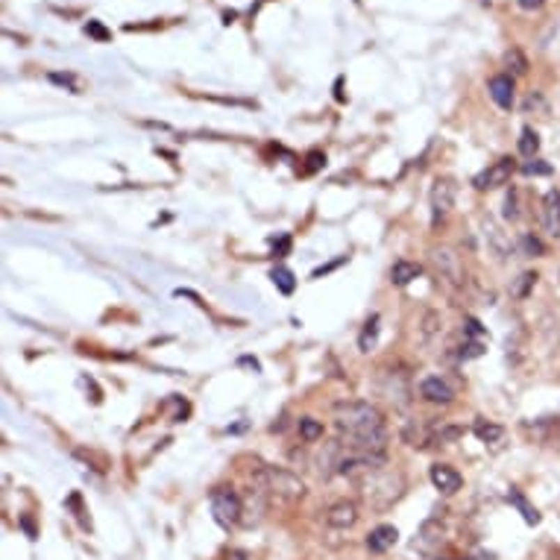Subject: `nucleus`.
I'll use <instances>...</instances> for the list:
<instances>
[{
    "label": "nucleus",
    "instance_id": "f257e3e1",
    "mask_svg": "<svg viewBox=\"0 0 560 560\" xmlns=\"http://www.w3.org/2000/svg\"><path fill=\"white\" fill-rule=\"evenodd\" d=\"M338 440L352 455L387 458V428L382 411L370 402H338L334 405Z\"/></svg>",
    "mask_w": 560,
    "mask_h": 560
},
{
    "label": "nucleus",
    "instance_id": "f03ea898",
    "mask_svg": "<svg viewBox=\"0 0 560 560\" xmlns=\"http://www.w3.org/2000/svg\"><path fill=\"white\" fill-rule=\"evenodd\" d=\"M355 484L361 487V496L367 499L373 508H382V511L394 505L405 490V479L390 469H373L364 475V479H358Z\"/></svg>",
    "mask_w": 560,
    "mask_h": 560
},
{
    "label": "nucleus",
    "instance_id": "7ed1b4c3",
    "mask_svg": "<svg viewBox=\"0 0 560 560\" xmlns=\"http://www.w3.org/2000/svg\"><path fill=\"white\" fill-rule=\"evenodd\" d=\"M256 487H261L267 496L282 499V501H297L305 496L302 479L293 475L290 469H282V467H261L256 472Z\"/></svg>",
    "mask_w": 560,
    "mask_h": 560
},
{
    "label": "nucleus",
    "instance_id": "20e7f679",
    "mask_svg": "<svg viewBox=\"0 0 560 560\" xmlns=\"http://www.w3.org/2000/svg\"><path fill=\"white\" fill-rule=\"evenodd\" d=\"M428 258H431L434 276L446 285V290L458 293L460 288H464V282H467L464 279V264H460V258H458V253L452 247H434L428 253Z\"/></svg>",
    "mask_w": 560,
    "mask_h": 560
},
{
    "label": "nucleus",
    "instance_id": "39448f33",
    "mask_svg": "<svg viewBox=\"0 0 560 560\" xmlns=\"http://www.w3.org/2000/svg\"><path fill=\"white\" fill-rule=\"evenodd\" d=\"M212 513H215V522L217 525L232 528L238 520H241L244 505H241V499H238L235 490L220 487V490H215V493H212Z\"/></svg>",
    "mask_w": 560,
    "mask_h": 560
},
{
    "label": "nucleus",
    "instance_id": "423d86ee",
    "mask_svg": "<svg viewBox=\"0 0 560 560\" xmlns=\"http://www.w3.org/2000/svg\"><path fill=\"white\" fill-rule=\"evenodd\" d=\"M455 194H458V188H455L452 179H434V185L428 191V205H431V223L434 226H437L440 220H446V215L452 212Z\"/></svg>",
    "mask_w": 560,
    "mask_h": 560
},
{
    "label": "nucleus",
    "instance_id": "0eeeda50",
    "mask_svg": "<svg viewBox=\"0 0 560 560\" xmlns=\"http://www.w3.org/2000/svg\"><path fill=\"white\" fill-rule=\"evenodd\" d=\"M513 171H516L513 159H511V156H505V159L493 162L490 167H484V171L472 179V185L479 188V191H493V188H501V185H508V182H511Z\"/></svg>",
    "mask_w": 560,
    "mask_h": 560
},
{
    "label": "nucleus",
    "instance_id": "6e6552de",
    "mask_svg": "<svg viewBox=\"0 0 560 560\" xmlns=\"http://www.w3.org/2000/svg\"><path fill=\"white\" fill-rule=\"evenodd\" d=\"M484 238H487L490 253H493L496 258H501V261H505L511 253H516V244L511 241V235H508L505 229H501L496 220H490V217L484 220Z\"/></svg>",
    "mask_w": 560,
    "mask_h": 560
},
{
    "label": "nucleus",
    "instance_id": "1a4fd4ad",
    "mask_svg": "<svg viewBox=\"0 0 560 560\" xmlns=\"http://www.w3.org/2000/svg\"><path fill=\"white\" fill-rule=\"evenodd\" d=\"M540 220H543V229L549 238H560V191H549L543 197V212H540Z\"/></svg>",
    "mask_w": 560,
    "mask_h": 560
},
{
    "label": "nucleus",
    "instance_id": "9d476101",
    "mask_svg": "<svg viewBox=\"0 0 560 560\" xmlns=\"http://www.w3.org/2000/svg\"><path fill=\"white\" fill-rule=\"evenodd\" d=\"M431 484L440 490V493H446V496H452V493H458L460 487H464V479H460V472L455 469V467H449V464H434L431 467Z\"/></svg>",
    "mask_w": 560,
    "mask_h": 560
},
{
    "label": "nucleus",
    "instance_id": "9b49d317",
    "mask_svg": "<svg viewBox=\"0 0 560 560\" xmlns=\"http://www.w3.org/2000/svg\"><path fill=\"white\" fill-rule=\"evenodd\" d=\"M419 396L431 405H449L455 399V390L440 375H431V379H423V384H419Z\"/></svg>",
    "mask_w": 560,
    "mask_h": 560
},
{
    "label": "nucleus",
    "instance_id": "f8f14e48",
    "mask_svg": "<svg viewBox=\"0 0 560 560\" xmlns=\"http://www.w3.org/2000/svg\"><path fill=\"white\" fill-rule=\"evenodd\" d=\"M326 522L329 528H338V531H346L358 522V505L355 501H338V505H332L326 511Z\"/></svg>",
    "mask_w": 560,
    "mask_h": 560
},
{
    "label": "nucleus",
    "instance_id": "ddd939ff",
    "mask_svg": "<svg viewBox=\"0 0 560 560\" xmlns=\"http://www.w3.org/2000/svg\"><path fill=\"white\" fill-rule=\"evenodd\" d=\"M440 543H443V525L437 520H428V522H423V528H419V534L414 540V549L423 552V554H431Z\"/></svg>",
    "mask_w": 560,
    "mask_h": 560
},
{
    "label": "nucleus",
    "instance_id": "4468645a",
    "mask_svg": "<svg viewBox=\"0 0 560 560\" xmlns=\"http://www.w3.org/2000/svg\"><path fill=\"white\" fill-rule=\"evenodd\" d=\"M487 91H490V97H493V103H496L499 109L508 111V109L513 106V79H511L508 74H499V77L490 79Z\"/></svg>",
    "mask_w": 560,
    "mask_h": 560
},
{
    "label": "nucleus",
    "instance_id": "2eb2a0df",
    "mask_svg": "<svg viewBox=\"0 0 560 560\" xmlns=\"http://www.w3.org/2000/svg\"><path fill=\"white\" fill-rule=\"evenodd\" d=\"M396 537H399V531H396L394 525H379V528H373V531H370V537H367V549H370L373 554H384L387 549H394Z\"/></svg>",
    "mask_w": 560,
    "mask_h": 560
},
{
    "label": "nucleus",
    "instance_id": "dca6fc26",
    "mask_svg": "<svg viewBox=\"0 0 560 560\" xmlns=\"http://www.w3.org/2000/svg\"><path fill=\"white\" fill-rule=\"evenodd\" d=\"M419 276H423V264H417V261L399 258V261H394V267H390V282L399 285V288L411 285L414 279H419Z\"/></svg>",
    "mask_w": 560,
    "mask_h": 560
},
{
    "label": "nucleus",
    "instance_id": "f3484780",
    "mask_svg": "<svg viewBox=\"0 0 560 560\" xmlns=\"http://www.w3.org/2000/svg\"><path fill=\"white\" fill-rule=\"evenodd\" d=\"M508 501H511V505H513L516 511L522 513V520H525L528 525H537V522H540V513H537V508L531 505V501H528V499H525V496H522L516 487H511V490H508Z\"/></svg>",
    "mask_w": 560,
    "mask_h": 560
},
{
    "label": "nucleus",
    "instance_id": "a211bd4d",
    "mask_svg": "<svg viewBox=\"0 0 560 560\" xmlns=\"http://www.w3.org/2000/svg\"><path fill=\"white\" fill-rule=\"evenodd\" d=\"M440 332H443V317L437 311H426L423 323H419V338H423V343H431L434 338H440Z\"/></svg>",
    "mask_w": 560,
    "mask_h": 560
},
{
    "label": "nucleus",
    "instance_id": "6ab92c4d",
    "mask_svg": "<svg viewBox=\"0 0 560 560\" xmlns=\"http://www.w3.org/2000/svg\"><path fill=\"white\" fill-rule=\"evenodd\" d=\"M472 434H475V437H479L481 443H499L501 437H505V428L496 426V423H487V419H475Z\"/></svg>",
    "mask_w": 560,
    "mask_h": 560
},
{
    "label": "nucleus",
    "instance_id": "aec40b11",
    "mask_svg": "<svg viewBox=\"0 0 560 560\" xmlns=\"http://www.w3.org/2000/svg\"><path fill=\"white\" fill-rule=\"evenodd\" d=\"M375 341H379V314H370V320L364 323V332L358 338V349L361 352H373Z\"/></svg>",
    "mask_w": 560,
    "mask_h": 560
},
{
    "label": "nucleus",
    "instance_id": "412c9836",
    "mask_svg": "<svg viewBox=\"0 0 560 560\" xmlns=\"http://www.w3.org/2000/svg\"><path fill=\"white\" fill-rule=\"evenodd\" d=\"M537 273L534 270H525V273H520V279H513V285H511V297L513 300H525L531 290H534V285H537Z\"/></svg>",
    "mask_w": 560,
    "mask_h": 560
},
{
    "label": "nucleus",
    "instance_id": "4be33fe9",
    "mask_svg": "<svg viewBox=\"0 0 560 560\" xmlns=\"http://www.w3.org/2000/svg\"><path fill=\"white\" fill-rule=\"evenodd\" d=\"M300 437L305 443H317L320 437H323V423L314 419V417H302L300 419Z\"/></svg>",
    "mask_w": 560,
    "mask_h": 560
},
{
    "label": "nucleus",
    "instance_id": "5701e85b",
    "mask_svg": "<svg viewBox=\"0 0 560 560\" xmlns=\"http://www.w3.org/2000/svg\"><path fill=\"white\" fill-rule=\"evenodd\" d=\"M270 279H273V285L279 288V293H285V297H290L293 288H297V279H293V273L288 267H273Z\"/></svg>",
    "mask_w": 560,
    "mask_h": 560
},
{
    "label": "nucleus",
    "instance_id": "b1692460",
    "mask_svg": "<svg viewBox=\"0 0 560 560\" xmlns=\"http://www.w3.org/2000/svg\"><path fill=\"white\" fill-rule=\"evenodd\" d=\"M520 153H522L525 159H534L537 153H540V135L531 127H525L522 135H520Z\"/></svg>",
    "mask_w": 560,
    "mask_h": 560
},
{
    "label": "nucleus",
    "instance_id": "393cba45",
    "mask_svg": "<svg viewBox=\"0 0 560 560\" xmlns=\"http://www.w3.org/2000/svg\"><path fill=\"white\" fill-rule=\"evenodd\" d=\"M501 215H505L508 223H516V220H520V191H516V188H511V191L505 194V208H501Z\"/></svg>",
    "mask_w": 560,
    "mask_h": 560
},
{
    "label": "nucleus",
    "instance_id": "a878e982",
    "mask_svg": "<svg viewBox=\"0 0 560 560\" xmlns=\"http://www.w3.org/2000/svg\"><path fill=\"white\" fill-rule=\"evenodd\" d=\"M481 355H484V343H481V341L464 338V343L458 346V358H460V361H469V358H481Z\"/></svg>",
    "mask_w": 560,
    "mask_h": 560
},
{
    "label": "nucleus",
    "instance_id": "bb28decb",
    "mask_svg": "<svg viewBox=\"0 0 560 560\" xmlns=\"http://www.w3.org/2000/svg\"><path fill=\"white\" fill-rule=\"evenodd\" d=\"M520 249H522V256H531V258H537V256L545 253L543 241H540V238H534V235H522L520 238Z\"/></svg>",
    "mask_w": 560,
    "mask_h": 560
},
{
    "label": "nucleus",
    "instance_id": "cd10ccee",
    "mask_svg": "<svg viewBox=\"0 0 560 560\" xmlns=\"http://www.w3.org/2000/svg\"><path fill=\"white\" fill-rule=\"evenodd\" d=\"M505 62H508V68H511L516 77L528 71V62H525V56H522L520 50H508V53H505Z\"/></svg>",
    "mask_w": 560,
    "mask_h": 560
},
{
    "label": "nucleus",
    "instance_id": "c85d7f7f",
    "mask_svg": "<svg viewBox=\"0 0 560 560\" xmlns=\"http://www.w3.org/2000/svg\"><path fill=\"white\" fill-rule=\"evenodd\" d=\"M522 173H525V176H549V173H552V164H545V162H540V159H528V162L522 164Z\"/></svg>",
    "mask_w": 560,
    "mask_h": 560
},
{
    "label": "nucleus",
    "instance_id": "c756f323",
    "mask_svg": "<svg viewBox=\"0 0 560 560\" xmlns=\"http://www.w3.org/2000/svg\"><path fill=\"white\" fill-rule=\"evenodd\" d=\"M464 334H467V338H472V341H481L484 334H487V329L475 317H464Z\"/></svg>",
    "mask_w": 560,
    "mask_h": 560
},
{
    "label": "nucleus",
    "instance_id": "7c9ffc66",
    "mask_svg": "<svg viewBox=\"0 0 560 560\" xmlns=\"http://www.w3.org/2000/svg\"><path fill=\"white\" fill-rule=\"evenodd\" d=\"M50 82H56V86H65L68 91H79V82H77V77L74 74H50Z\"/></svg>",
    "mask_w": 560,
    "mask_h": 560
},
{
    "label": "nucleus",
    "instance_id": "2f4dec72",
    "mask_svg": "<svg viewBox=\"0 0 560 560\" xmlns=\"http://www.w3.org/2000/svg\"><path fill=\"white\" fill-rule=\"evenodd\" d=\"M86 36H91V38H97V41H109V38H111V33L106 30L100 21H88V24H86Z\"/></svg>",
    "mask_w": 560,
    "mask_h": 560
},
{
    "label": "nucleus",
    "instance_id": "473e14b6",
    "mask_svg": "<svg viewBox=\"0 0 560 560\" xmlns=\"http://www.w3.org/2000/svg\"><path fill=\"white\" fill-rule=\"evenodd\" d=\"M305 162H308V164H305V171H302V173H317L320 167L326 164V156H323L320 150H314V153H308V159H305Z\"/></svg>",
    "mask_w": 560,
    "mask_h": 560
},
{
    "label": "nucleus",
    "instance_id": "72a5a7b5",
    "mask_svg": "<svg viewBox=\"0 0 560 560\" xmlns=\"http://www.w3.org/2000/svg\"><path fill=\"white\" fill-rule=\"evenodd\" d=\"M288 249H290V238H288V235H282V238H279V244L273 241V253H279V256H285V253H288Z\"/></svg>",
    "mask_w": 560,
    "mask_h": 560
},
{
    "label": "nucleus",
    "instance_id": "f704fd0d",
    "mask_svg": "<svg viewBox=\"0 0 560 560\" xmlns=\"http://www.w3.org/2000/svg\"><path fill=\"white\" fill-rule=\"evenodd\" d=\"M540 3H543V0H520V6H522V9H537Z\"/></svg>",
    "mask_w": 560,
    "mask_h": 560
},
{
    "label": "nucleus",
    "instance_id": "c9c22d12",
    "mask_svg": "<svg viewBox=\"0 0 560 560\" xmlns=\"http://www.w3.org/2000/svg\"><path fill=\"white\" fill-rule=\"evenodd\" d=\"M21 525H24V531H26V534H30V537H36V528H33V522H30V520H21Z\"/></svg>",
    "mask_w": 560,
    "mask_h": 560
},
{
    "label": "nucleus",
    "instance_id": "e433bc0d",
    "mask_svg": "<svg viewBox=\"0 0 560 560\" xmlns=\"http://www.w3.org/2000/svg\"><path fill=\"white\" fill-rule=\"evenodd\" d=\"M229 560H247V554H241V552H235V554H232Z\"/></svg>",
    "mask_w": 560,
    "mask_h": 560
}]
</instances>
